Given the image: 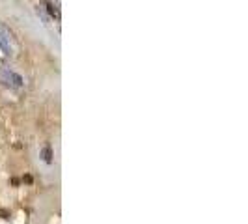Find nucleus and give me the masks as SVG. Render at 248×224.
Returning <instances> with one entry per match:
<instances>
[{"label": "nucleus", "instance_id": "f03ea898", "mask_svg": "<svg viewBox=\"0 0 248 224\" xmlns=\"http://www.w3.org/2000/svg\"><path fill=\"white\" fill-rule=\"evenodd\" d=\"M43 159H45V163H52V151H50V148H45L43 150Z\"/></svg>", "mask_w": 248, "mask_h": 224}, {"label": "nucleus", "instance_id": "f257e3e1", "mask_svg": "<svg viewBox=\"0 0 248 224\" xmlns=\"http://www.w3.org/2000/svg\"><path fill=\"white\" fill-rule=\"evenodd\" d=\"M47 9H49V13H50V15H54L56 19H60V11H58V9L54 7V4H50V2H47Z\"/></svg>", "mask_w": 248, "mask_h": 224}, {"label": "nucleus", "instance_id": "7ed1b4c3", "mask_svg": "<svg viewBox=\"0 0 248 224\" xmlns=\"http://www.w3.org/2000/svg\"><path fill=\"white\" fill-rule=\"evenodd\" d=\"M24 181L26 183H32V176H24Z\"/></svg>", "mask_w": 248, "mask_h": 224}]
</instances>
